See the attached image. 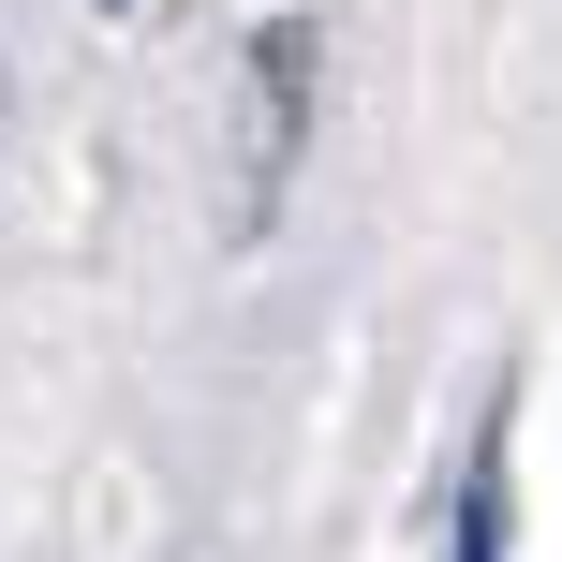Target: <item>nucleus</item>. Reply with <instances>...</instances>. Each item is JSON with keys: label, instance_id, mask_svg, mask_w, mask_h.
I'll list each match as a JSON object with an SVG mask.
<instances>
[{"label": "nucleus", "instance_id": "obj_1", "mask_svg": "<svg viewBox=\"0 0 562 562\" xmlns=\"http://www.w3.org/2000/svg\"><path fill=\"white\" fill-rule=\"evenodd\" d=\"M504 518H518V459H504V415H488L474 459H459V562H504Z\"/></svg>", "mask_w": 562, "mask_h": 562}]
</instances>
